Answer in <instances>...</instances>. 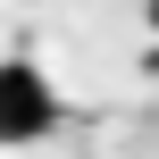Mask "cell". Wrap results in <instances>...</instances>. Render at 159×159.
Segmentation results:
<instances>
[{
	"instance_id": "1",
	"label": "cell",
	"mask_w": 159,
	"mask_h": 159,
	"mask_svg": "<svg viewBox=\"0 0 159 159\" xmlns=\"http://www.w3.org/2000/svg\"><path fill=\"white\" fill-rule=\"evenodd\" d=\"M50 126H59V92L42 84V67L0 59V143H34Z\"/></svg>"
},
{
	"instance_id": "2",
	"label": "cell",
	"mask_w": 159,
	"mask_h": 159,
	"mask_svg": "<svg viewBox=\"0 0 159 159\" xmlns=\"http://www.w3.org/2000/svg\"><path fill=\"white\" fill-rule=\"evenodd\" d=\"M143 17H151V34H159V0H143Z\"/></svg>"
}]
</instances>
